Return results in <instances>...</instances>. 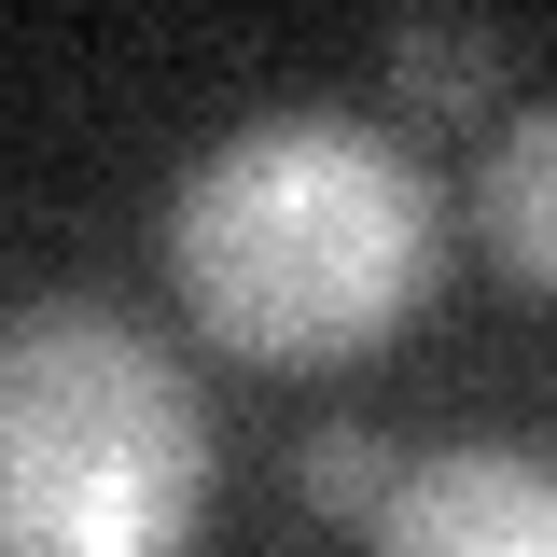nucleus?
Segmentation results:
<instances>
[{"label": "nucleus", "mask_w": 557, "mask_h": 557, "mask_svg": "<svg viewBox=\"0 0 557 557\" xmlns=\"http://www.w3.org/2000/svg\"><path fill=\"white\" fill-rule=\"evenodd\" d=\"M376 557H557V460L530 446H446L391 474V502L362 516Z\"/></svg>", "instance_id": "obj_3"}, {"label": "nucleus", "mask_w": 557, "mask_h": 557, "mask_svg": "<svg viewBox=\"0 0 557 557\" xmlns=\"http://www.w3.org/2000/svg\"><path fill=\"white\" fill-rule=\"evenodd\" d=\"M209 405L98 293L0 321V557H196Z\"/></svg>", "instance_id": "obj_2"}, {"label": "nucleus", "mask_w": 557, "mask_h": 557, "mask_svg": "<svg viewBox=\"0 0 557 557\" xmlns=\"http://www.w3.org/2000/svg\"><path fill=\"white\" fill-rule=\"evenodd\" d=\"M307 502L321 516H376L391 502V446L376 432H307Z\"/></svg>", "instance_id": "obj_6"}, {"label": "nucleus", "mask_w": 557, "mask_h": 557, "mask_svg": "<svg viewBox=\"0 0 557 557\" xmlns=\"http://www.w3.org/2000/svg\"><path fill=\"white\" fill-rule=\"evenodd\" d=\"M474 223H487V251L530 278V293H557V98H530L516 126L487 139V168H474Z\"/></svg>", "instance_id": "obj_4"}, {"label": "nucleus", "mask_w": 557, "mask_h": 557, "mask_svg": "<svg viewBox=\"0 0 557 557\" xmlns=\"http://www.w3.org/2000/svg\"><path fill=\"white\" fill-rule=\"evenodd\" d=\"M391 98H405V112H487V98H502V28L405 14V28H391Z\"/></svg>", "instance_id": "obj_5"}, {"label": "nucleus", "mask_w": 557, "mask_h": 557, "mask_svg": "<svg viewBox=\"0 0 557 557\" xmlns=\"http://www.w3.org/2000/svg\"><path fill=\"white\" fill-rule=\"evenodd\" d=\"M432 168L348 112H251L168 182V278L237 362H362L432 293Z\"/></svg>", "instance_id": "obj_1"}]
</instances>
